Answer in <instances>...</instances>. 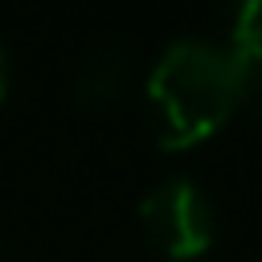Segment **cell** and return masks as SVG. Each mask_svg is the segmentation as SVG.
I'll list each match as a JSON object with an SVG mask.
<instances>
[{
  "label": "cell",
  "instance_id": "1",
  "mask_svg": "<svg viewBox=\"0 0 262 262\" xmlns=\"http://www.w3.org/2000/svg\"><path fill=\"white\" fill-rule=\"evenodd\" d=\"M143 98L156 143L164 151H188L246 106V74L225 45L180 37L156 57Z\"/></svg>",
  "mask_w": 262,
  "mask_h": 262
},
{
  "label": "cell",
  "instance_id": "2",
  "mask_svg": "<svg viewBox=\"0 0 262 262\" xmlns=\"http://www.w3.org/2000/svg\"><path fill=\"white\" fill-rule=\"evenodd\" d=\"M139 229L147 246L172 262H192L217 242V209L209 192L188 176L151 184L139 201Z\"/></svg>",
  "mask_w": 262,
  "mask_h": 262
},
{
  "label": "cell",
  "instance_id": "3",
  "mask_svg": "<svg viewBox=\"0 0 262 262\" xmlns=\"http://www.w3.org/2000/svg\"><path fill=\"white\" fill-rule=\"evenodd\" d=\"M131 86V53L115 41H102L94 45L82 61H78V74H74V98L78 106L86 111H106L115 106Z\"/></svg>",
  "mask_w": 262,
  "mask_h": 262
},
{
  "label": "cell",
  "instance_id": "4",
  "mask_svg": "<svg viewBox=\"0 0 262 262\" xmlns=\"http://www.w3.org/2000/svg\"><path fill=\"white\" fill-rule=\"evenodd\" d=\"M225 49L237 57L242 74L254 70V66H262V0H250V4H242L233 12Z\"/></svg>",
  "mask_w": 262,
  "mask_h": 262
},
{
  "label": "cell",
  "instance_id": "5",
  "mask_svg": "<svg viewBox=\"0 0 262 262\" xmlns=\"http://www.w3.org/2000/svg\"><path fill=\"white\" fill-rule=\"evenodd\" d=\"M246 106H254V115L262 119V66L246 70Z\"/></svg>",
  "mask_w": 262,
  "mask_h": 262
},
{
  "label": "cell",
  "instance_id": "6",
  "mask_svg": "<svg viewBox=\"0 0 262 262\" xmlns=\"http://www.w3.org/2000/svg\"><path fill=\"white\" fill-rule=\"evenodd\" d=\"M4 94H8V53L0 45V102H4Z\"/></svg>",
  "mask_w": 262,
  "mask_h": 262
}]
</instances>
